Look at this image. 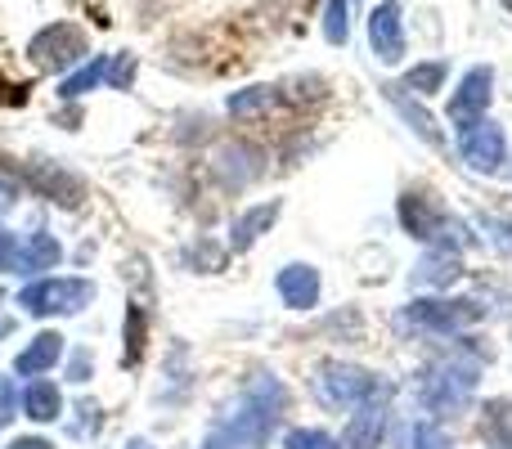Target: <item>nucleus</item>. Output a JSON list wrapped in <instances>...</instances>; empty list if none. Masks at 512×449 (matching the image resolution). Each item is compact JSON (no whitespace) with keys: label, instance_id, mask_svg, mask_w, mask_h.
<instances>
[{"label":"nucleus","instance_id":"obj_14","mask_svg":"<svg viewBox=\"0 0 512 449\" xmlns=\"http://www.w3.org/2000/svg\"><path fill=\"white\" fill-rule=\"evenodd\" d=\"M459 274H463V261H459V256H454L450 247H436V252H427L423 261H418L414 283H418V288H450Z\"/></svg>","mask_w":512,"mask_h":449},{"label":"nucleus","instance_id":"obj_2","mask_svg":"<svg viewBox=\"0 0 512 449\" xmlns=\"http://www.w3.org/2000/svg\"><path fill=\"white\" fill-rule=\"evenodd\" d=\"M86 54H90V41L77 23H50L27 41V59L45 72H68L77 63H86Z\"/></svg>","mask_w":512,"mask_h":449},{"label":"nucleus","instance_id":"obj_30","mask_svg":"<svg viewBox=\"0 0 512 449\" xmlns=\"http://www.w3.org/2000/svg\"><path fill=\"white\" fill-rule=\"evenodd\" d=\"M131 77H135V59H126V54H122V59H117L113 63V68H108V77L104 81H113V86H131Z\"/></svg>","mask_w":512,"mask_h":449},{"label":"nucleus","instance_id":"obj_23","mask_svg":"<svg viewBox=\"0 0 512 449\" xmlns=\"http://www.w3.org/2000/svg\"><path fill=\"white\" fill-rule=\"evenodd\" d=\"M351 0H328V9H324V36L333 45H346V36H351Z\"/></svg>","mask_w":512,"mask_h":449},{"label":"nucleus","instance_id":"obj_3","mask_svg":"<svg viewBox=\"0 0 512 449\" xmlns=\"http://www.w3.org/2000/svg\"><path fill=\"white\" fill-rule=\"evenodd\" d=\"M315 396L324 400L328 409H360L364 400L378 396V382L369 378L364 369H351V364H319L315 369Z\"/></svg>","mask_w":512,"mask_h":449},{"label":"nucleus","instance_id":"obj_33","mask_svg":"<svg viewBox=\"0 0 512 449\" xmlns=\"http://www.w3.org/2000/svg\"><path fill=\"white\" fill-rule=\"evenodd\" d=\"M86 364H90V355H86V351H77V355H72V382H81V378H86Z\"/></svg>","mask_w":512,"mask_h":449},{"label":"nucleus","instance_id":"obj_8","mask_svg":"<svg viewBox=\"0 0 512 449\" xmlns=\"http://www.w3.org/2000/svg\"><path fill=\"white\" fill-rule=\"evenodd\" d=\"M490 86H495V68H472L468 77L459 81V90L450 95V122L459 126H472V122H481L486 117V108H490Z\"/></svg>","mask_w":512,"mask_h":449},{"label":"nucleus","instance_id":"obj_27","mask_svg":"<svg viewBox=\"0 0 512 449\" xmlns=\"http://www.w3.org/2000/svg\"><path fill=\"white\" fill-rule=\"evenodd\" d=\"M18 261H23V247H18V238L9 234V229H0V274L18 270Z\"/></svg>","mask_w":512,"mask_h":449},{"label":"nucleus","instance_id":"obj_18","mask_svg":"<svg viewBox=\"0 0 512 449\" xmlns=\"http://www.w3.org/2000/svg\"><path fill=\"white\" fill-rule=\"evenodd\" d=\"M274 104H279L274 86H248V90H239V95H230V117H239V122H252V117L270 113Z\"/></svg>","mask_w":512,"mask_h":449},{"label":"nucleus","instance_id":"obj_6","mask_svg":"<svg viewBox=\"0 0 512 449\" xmlns=\"http://www.w3.org/2000/svg\"><path fill=\"white\" fill-rule=\"evenodd\" d=\"M400 319L418 324V328H432V333H459V328L477 324L481 306L477 301H414Z\"/></svg>","mask_w":512,"mask_h":449},{"label":"nucleus","instance_id":"obj_9","mask_svg":"<svg viewBox=\"0 0 512 449\" xmlns=\"http://www.w3.org/2000/svg\"><path fill=\"white\" fill-rule=\"evenodd\" d=\"M369 45L382 63H400L405 59V18H400L396 0H382L369 14Z\"/></svg>","mask_w":512,"mask_h":449},{"label":"nucleus","instance_id":"obj_31","mask_svg":"<svg viewBox=\"0 0 512 449\" xmlns=\"http://www.w3.org/2000/svg\"><path fill=\"white\" fill-rule=\"evenodd\" d=\"M486 229H490V238H495L499 252L512 256V221H486Z\"/></svg>","mask_w":512,"mask_h":449},{"label":"nucleus","instance_id":"obj_15","mask_svg":"<svg viewBox=\"0 0 512 449\" xmlns=\"http://www.w3.org/2000/svg\"><path fill=\"white\" fill-rule=\"evenodd\" d=\"M274 216H279V203H261V207H252V212H243L239 221H234V229H230L234 252H248L256 238H261L265 229L274 225Z\"/></svg>","mask_w":512,"mask_h":449},{"label":"nucleus","instance_id":"obj_21","mask_svg":"<svg viewBox=\"0 0 512 449\" xmlns=\"http://www.w3.org/2000/svg\"><path fill=\"white\" fill-rule=\"evenodd\" d=\"M104 77H108V54H95L86 68H77L68 81H63L59 95H63V99H77V95H86V90H95Z\"/></svg>","mask_w":512,"mask_h":449},{"label":"nucleus","instance_id":"obj_35","mask_svg":"<svg viewBox=\"0 0 512 449\" xmlns=\"http://www.w3.org/2000/svg\"><path fill=\"white\" fill-rule=\"evenodd\" d=\"M499 5H504V9H508V14H512V0H499Z\"/></svg>","mask_w":512,"mask_h":449},{"label":"nucleus","instance_id":"obj_32","mask_svg":"<svg viewBox=\"0 0 512 449\" xmlns=\"http://www.w3.org/2000/svg\"><path fill=\"white\" fill-rule=\"evenodd\" d=\"M5 449H54V445L41 441V436H23V441H9Z\"/></svg>","mask_w":512,"mask_h":449},{"label":"nucleus","instance_id":"obj_25","mask_svg":"<svg viewBox=\"0 0 512 449\" xmlns=\"http://www.w3.org/2000/svg\"><path fill=\"white\" fill-rule=\"evenodd\" d=\"M405 445L409 449H454L436 423H414V427H409V436H405Z\"/></svg>","mask_w":512,"mask_h":449},{"label":"nucleus","instance_id":"obj_13","mask_svg":"<svg viewBox=\"0 0 512 449\" xmlns=\"http://www.w3.org/2000/svg\"><path fill=\"white\" fill-rule=\"evenodd\" d=\"M59 355H63V337L59 333H41V337H32V346H27V351H18L14 373H18V378L50 373L54 364H59Z\"/></svg>","mask_w":512,"mask_h":449},{"label":"nucleus","instance_id":"obj_26","mask_svg":"<svg viewBox=\"0 0 512 449\" xmlns=\"http://www.w3.org/2000/svg\"><path fill=\"white\" fill-rule=\"evenodd\" d=\"M283 445L288 449H337V441L328 432H292Z\"/></svg>","mask_w":512,"mask_h":449},{"label":"nucleus","instance_id":"obj_1","mask_svg":"<svg viewBox=\"0 0 512 449\" xmlns=\"http://www.w3.org/2000/svg\"><path fill=\"white\" fill-rule=\"evenodd\" d=\"M472 387H477V364H441V369H427L423 382H418V405L427 414H459L472 400Z\"/></svg>","mask_w":512,"mask_h":449},{"label":"nucleus","instance_id":"obj_29","mask_svg":"<svg viewBox=\"0 0 512 449\" xmlns=\"http://www.w3.org/2000/svg\"><path fill=\"white\" fill-rule=\"evenodd\" d=\"M14 414H18V391L9 378H0V427H5Z\"/></svg>","mask_w":512,"mask_h":449},{"label":"nucleus","instance_id":"obj_11","mask_svg":"<svg viewBox=\"0 0 512 449\" xmlns=\"http://www.w3.org/2000/svg\"><path fill=\"white\" fill-rule=\"evenodd\" d=\"M27 185H32L41 198H59L63 207L81 203V180L68 176L63 167H50V162H32V167H27Z\"/></svg>","mask_w":512,"mask_h":449},{"label":"nucleus","instance_id":"obj_12","mask_svg":"<svg viewBox=\"0 0 512 449\" xmlns=\"http://www.w3.org/2000/svg\"><path fill=\"white\" fill-rule=\"evenodd\" d=\"M274 288H279V297L288 301L292 310H310L319 301V274L310 270V265H283Z\"/></svg>","mask_w":512,"mask_h":449},{"label":"nucleus","instance_id":"obj_28","mask_svg":"<svg viewBox=\"0 0 512 449\" xmlns=\"http://www.w3.org/2000/svg\"><path fill=\"white\" fill-rule=\"evenodd\" d=\"M27 180H23V171H18V162H9V158H0V194H18Z\"/></svg>","mask_w":512,"mask_h":449},{"label":"nucleus","instance_id":"obj_4","mask_svg":"<svg viewBox=\"0 0 512 449\" xmlns=\"http://www.w3.org/2000/svg\"><path fill=\"white\" fill-rule=\"evenodd\" d=\"M90 297H95V288L86 279H41L18 292V306L32 310V315H50V310L77 315L81 306H90Z\"/></svg>","mask_w":512,"mask_h":449},{"label":"nucleus","instance_id":"obj_7","mask_svg":"<svg viewBox=\"0 0 512 449\" xmlns=\"http://www.w3.org/2000/svg\"><path fill=\"white\" fill-rule=\"evenodd\" d=\"M400 225L414 238H423V243H436L445 229H454L450 212H445V207L436 203V194H427V189H409V194L400 198Z\"/></svg>","mask_w":512,"mask_h":449},{"label":"nucleus","instance_id":"obj_34","mask_svg":"<svg viewBox=\"0 0 512 449\" xmlns=\"http://www.w3.org/2000/svg\"><path fill=\"white\" fill-rule=\"evenodd\" d=\"M126 449H153L149 441H131V445H126Z\"/></svg>","mask_w":512,"mask_h":449},{"label":"nucleus","instance_id":"obj_22","mask_svg":"<svg viewBox=\"0 0 512 449\" xmlns=\"http://www.w3.org/2000/svg\"><path fill=\"white\" fill-rule=\"evenodd\" d=\"M23 270H54V265H59V243H54L50 234H36L32 243L23 247Z\"/></svg>","mask_w":512,"mask_h":449},{"label":"nucleus","instance_id":"obj_20","mask_svg":"<svg viewBox=\"0 0 512 449\" xmlns=\"http://www.w3.org/2000/svg\"><path fill=\"white\" fill-rule=\"evenodd\" d=\"M387 99H391V104H396V108H400V117H405V122H409V126H414V131H418V135H423V140H427V144H432V149H441V144H445V140H441V131H436V126H432V117H427V113H423V108H418V104H414V99H405V95H400V86H387Z\"/></svg>","mask_w":512,"mask_h":449},{"label":"nucleus","instance_id":"obj_24","mask_svg":"<svg viewBox=\"0 0 512 449\" xmlns=\"http://www.w3.org/2000/svg\"><path fill=\"white\" fill-rule=\"evenodd\" d=\"M126 328H131V333H126L131 351H126L122 360H126V364H140V355H144V337H149V333H144V328H149V319H144V310H140V306L126 310Z\"/></svg>","mask_w":512,"mask_h":449},{"label":"nucleus","instance_id":"obj_17","mask_svg":"<svg viewBox=\"0 0 512 449\" xmlns=\"http://www.w3.org/2000/svg\"><path fill=\"white\" fill-rule=\"evenodd\" d=\"M59 409H63V400H59L54 382H32V387L23 391V414L32 418V423H54Z\"/></svg>","mask_w":512,"mask_h":449},{"label":"nucleus","instance_id":"obj_16","mask_svg":"<svg viewBox=\"0 0 512 449\" xmlns=\"http://www.w3.org/2000/svg\"><path fill=\"white\" fill-rule=\"evenodd\" d=\"M481 436H486L490 449H512V400L508 396L486 405V414H481Z\"/></svg>","mask_w":512,"mask_h":449},{"label":"nucleus","instance_id":"obj_5","mask_svg":"<svg viewBox=\"0 0 512 449\" xmlns=\"http://www.w3.org/2000/svg\"><path fill=\"white\" fill-rule=\"evenodd\" d=\"M459 153L468 167L477 171H499L508 158V140H504V126L490 122V117H481V122L463 126L459 131Z\"/></svg>","mask_w":512,"mask_h":449},{"label":"nucleus","instance_id":"obj_19","mask_svg":"<svg viewBox=\"0 0 512 449\" xmlns=\"http://www.w3.org/2000/svg\"><path fill=\"white\" fill-rule=\"evenodd\" d=\"M445 77H450V63H445V59H427V63H414V68L405 72V86H400V90H414V95H436V90L445 86Z\"/></svg>","mask_w":512,"mask_h":449},{"label":"nucleus","instance_id":"obj_10","mask_svg":"<svg viewBox=\"0 0 512 449\" xmlns=\"http://www.w3.org/2000/svg\"><path fill=\"white\" fill-rule=\"evenodd\" d=\"M382 432H387V405L373 396V400H364L360 405V414H351V423H346L337 449H378Z\"/></svg>","mask_w":512,"mask_h":449}]
</instances>
